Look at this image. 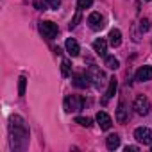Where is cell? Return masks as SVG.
<instances>
[{"label": "cell", "instance_id": "1", "mask_svg": "<svg viewBox=\"0 0 152 152\" xmlns=\"http://www.w3.org/2000/svg\"><path fill=\"white\" fill-rule=\"evenodd\" d=\"M11 141H13V148L23 150L29 143V129L23 122L22 116L13 115L11 116Z\"/></svg>", "mask_w": 152, "mask_h": 152}, {"label": "cell", "instance_id": "2", "mask_svg": "<svg viewBox=\"0 0 152 152\" xmlns=\"http://www.w3.org/2000/svg\"><path fill=\"white\" fill-rule=\"evenodd\" d=\"M84 107V100H83V97H79V95H70V97H66V100H64V109L68 111V113H77V111H81Z\"/></svg>", "mask_w": 152, "mask_h": 152}, {"label": "cell", "instance_id": "3", "mask_svg": "<svg viewBox=\"0 0 152 152\" xmlns=\"http://www.w3.org/2000/svg\"><path fill=\"white\" fill-rule=\"evenodd\" d=\"M134 111L140 115V116H147L148 113H150V100L145 97V95H140V97H136V100H134Z\"/></svg>", "mask_w": 152, "mask_h": 152}, {"label": "cell", "instance_id": "4", "mask_svg": "<svg viewBox=\"0 0 152 152\" xmlns=\"http://www.w3.org/2000/svg\"><path fill=\"white\" fill-rule=\"evenodd\" d=\"M39 32L43 34V38L54 39V38L57 36V32H59V27H57V23H54V22H41V23H39Z\"/></svg>", "mask_w": 152, "mask_h": 152}, {"label": "cell", "instance_id": "5", "mask_svg": "<svg viewBox=\"0 0 152 152\" xmlns=\"http://www.w3.org/2000/svg\"><path fill=\"white\" fill-rule=\"evenodd\" d=\"M134 138H136V141H140L143 145H150L152 143V131L148 127H138L134 131Z\"/></svg>", "mask_w": 152, "mask_h": 152}, {"label": "cell", "instance_id": "6", "mask_svg": "<svg viewBox=\"0 0 152 152\" xmlns=\"http://www.w3.org/2000/svg\"><path fill=\"white\" fill-rule=\"evenodd\" d=\"M88 23H90V27L93 31H102L106 27V20H104V16L100 13H91L88 16Z\"/></svg>", "mask_w": 152, "mask_h": 152}, {"label": "cell", "instance_id": "7", "mask_svg": "<svg viewBox=\"0 0 152 152\" xmlns=\"http://www.w3.org/2000/svg\"><path fill=\"white\" fill-rule=\"evenodd\" d=\"M88 77H90V81H91L97 88H100V84H102V81H104V73H102L100 68L90 66V70H88Z\"/></svg>", "mask_w": 152, "mask_h": 152}, {"label": "cell", "instance_id": "8", "mask_svg": "<svg viewBox=\"0 0 152 152\" xmlns=\"http://www.w3.org/2000/svg\"><path fill=\"white\" fill-rule=\"evenodd\" d=\"M97 122H99V125H100L102 131H107V129H111V125H113V120H111V116H109L106 111H99V113H97Z\"/></svg>", "mask_w": 152, "mask_h": 152}, {"label": "cell", "instance_id": "9", "mask_svg": "<svg viewBox=\"0 0 152 152\" xmlns=\"http://www.w3.org/2000/svg\"><path fill=\"white\" fill-rule=\"evenodd\" d=\"M152 79V66H141L138 72H136V81L140 83H147Z\"/></svg>", "mask_w": 152, "mask_h": 152}, {"label": "cell", "instance_id": "10", "mask_svg": "<svg viewBox=\"0 0 152 152\" xmlns=\"http://www.w3.org/2000/svg\"><path fill=\"white\" fill-rule=\"evenodd\" d=\"M64 47H66V52H68L72 57H77V56H79V52H81L79 43L75 41L73 38H68V39H66V43H64Z\"/></svg>", "mask_w": 152, "mask_h": 152}, {"label": "cell", "instance_id": "11", "mask_svg": "<svg viewBox=\"0 0 152 152\" xmlns=\"http://www.w3.org/2000/svg\"><path fill=\"white\" fill-rule=\"evenodd\" d=\"M93 50H95L99 56L106 57V52H107V41H106V39H102V38L95 39V41H93Z\"/></svg>", "mask_w": 152, "mask_h": 152}, {"label": "cell", "instance_id": "12", "mask_svg": "<svg viewBox=\"0 0 152 152\" xmlns=\"http://www.w3.org/2000/svg\"><path fill=\"white\" fill-rule=\"evenodd\" d=\"M120 43H122V32L118 29H111L109 31V45L116 48V47H120Z\"/></svg>", "mask_w": 152, "mask_h": 152}, {"label": "cell", "instance_id": "13", "mask_svg": "<svg viewBox=\"0 0 152 152\" xmlns=\"http://www.w3.org/2000/svg\"><path fill=\"white\" fill-rule=\"evenodd\" d=\"M73 84L77 88H88L90 86V77L88 75H83V73H77V75H73Z\"/></svg>", "mask_w": 152, "mask_h": 152}, {"label": "cell", "instance_id": "14", "mask_svg": "<svg viewBox=\"0 0 152 152\" xmlns=\"http://www.w3.org/2000/svg\"><path fill=\"white\" fill-rule=\"evenodd\" d=\"M116 88H118V81H116L115 77H111V79H109V86H107V91H106V99H104V102L115 97V93H116Z\"/></svg>", "mask_w": 152, "mask_h": 152}, {"label": "cell", "instance_id": "15", "mask_svg": "<svg viewBox=\"0 0 152 152\" xmlns=\"http://www.w3.org/2000/svg\"><path fill=\"white\" fill-rule=\"evenodd\" d=\"M106 147H107L109 150L118 148V147H120V136H118V134H109V136L106 138Z\"/></svg>", "mask_w": 152, "mask_h": 152}, {"label": "cell", "instance_id": "16", "mask_svg": "<svg viewBox=\"0 0 152 152\" xmlns=\"http://www.w3.org/2000/svg\"><path fill=\"white\" fill-rule=\"evenodd\" d=\"M116 120H118L120 124H124V122L127 120V109H125V104H124V102L118 104V109H116Z\"/></svg>", "mask_w": 152, "mask_h": 152}, {"label": "cell", "instance_id": "17", "mask_svg": "<svg viewBox=\"0 0 152 152\" xmlns=\"http://www.w3.org/2000/svg\"><path fill=\"white\" fill-rule=\"evenodd\" d=\"M106 66H107L109 70H116V68L120 66V63H118L116 57H113V56H106Z\"/></svg>", "mask_w": 152, "mask_h": 152}, {"label": "cell", "instance_id": "18", "mask_svg": "<svg viewBox=\"0 0 152 152\" xmlns=\"http://www.w3.org/2000/svg\"><path fill=\"white\" fill-rule=\"evenodd\" d=\"M61 73H63V77H68V75L72 73V66H70L68 59H63V63H61Z\"/></svg>", "mask_w": 152, "mask_h": 152}, {"label": "cell", "instance_id": "19", "mask_svg": "<svg viewBox=\"0 0 152 152\" xmlns=\"http://www.w3.org/2000/svg\"><path fill=\"white\" fill-rule=\"evenodd\" d=\"M25 86H27V77H25V75H22V77L18 79V95L20 97L25 95Z\"/></svg>", "mask_w": 152, "mask_h": 152}, {"label": "cell", "instance_id": "20", "mask_svg": "<svg viewBox=\"0 0 152 152\" xmlns=\"http://www.w3.org/2000/svg\"><path fill=\"white\" fill-rule=\"evenodd\" d=\"M75 122H77L79 125H83V127H91V118H88V116H77L75 118Z\"/></svg>", "mask_w": 152, "mask_h": 152}, {"label": "cell", "instance_id": "21", "mask_svg": "<svg viewBox=\"0 0 152 152\" xmlns=\"http://www.w3.org/2000/svg\"><path fill=\"white\" fill-rule=\"evenodd\" d=\"M91 4H93V0H77L79 9H88V7H91Z\"/></svg>", "mask_w": 152, "mask_h": 152}, {"label": "cell", "instance_id": "22", "mask_svg": "<svg viewBox=\"0 0 152 152\" xmlns=\"http://www.w3.org/2000/svg\"><path fill=\"white\" fill-rule=\"evenodd\" d=\"M150 29V22H148V18H143L141 22H140V31L141 32H147Z\"/></svg>", "mask_w": 152, "mask_h": 152}, {"label": "cell", "instance_id": "23", "mask_svg": "<svg viewBox=\"0 0 152 152\" xmlns=\"http://www.w3.org/2000/svg\"><path fill=\"white\" fill-rule=\"evenodd\" d=\"M45 4H48V7H50V9H59L61 0H45Z\"/></svg>", "mask_w": 152, "mask_h": 152}, {"label": "cell", "instance_id": "24", "mask_svg": "<svg viewBox=\"0 0 152 152\" xmlns=\"http://www.w3.org/2000/svg\"><path fill=\"white\" fill-rule=\"evenodd\" d=\"M79 20H81V9L77 11V15H75V18L72 20V23H70V29H73L75 25H77V22H79Z\"/></svg>", "mask_w": 152, "mask_h": 152}, {"label": "cell", "instance_id": "25", "mask_svg": "<svg viewBox=\"0 0 152 152\" xmlns=\"http://www.w3.org/2000/svg\"><path fill=\"white\" fill-rule=\"evenodd\" d=\"M140 148L138 147H134V145H129V147H125V152H138Z\"/></svg>", "mask_w": 152, "mask_h": 152}, {"label": "cell", "instance_id": "26", "mask_svg": "<svg viewBox=\"0 0 152 152\" xmlns=\"http://www.w3.org/2000/svg\"><path fill=\"white\" fill-rule=\"evenodd\" d=\"M145 2H148V0H145Z\"/></svg>", "mask_w": 152, "mask_h": 152}]
</instances>
